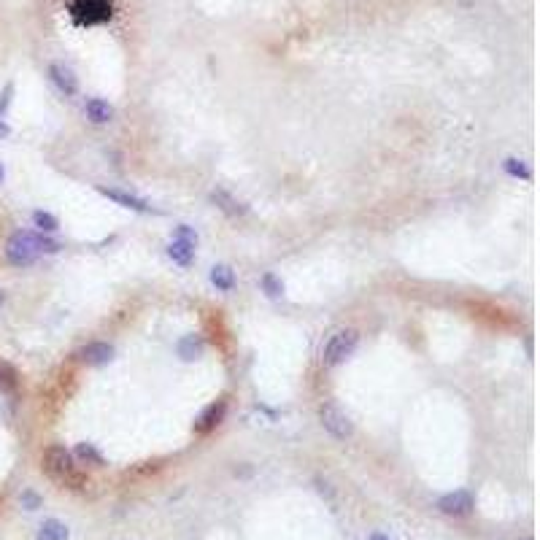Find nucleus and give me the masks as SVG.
Wrapping results in <instances>:
<instances>
[{
    "label": "nucleus",
    "instance_id": "nucleus-1",
    "mask_svg": "<svg viewBox=\"0 0 540 540\" xmlns=\"http://www.w3.org/2000/svg\"><path fill=\"white\" fill-rule=\"evenodd\" d=\"M41 468H44V473L52 478L54 484L73 489V492H79V489H84L89 484V475L79 470L76 456L65 446H49L44 452V456H41Z\"/></svg>",
    "mask_w": 540,
    "mask_h": 540
},
{
    "label": "nucleus",
    "instance_id": "nucleus-2",
    "mask_svg": "<svg viewBox=\"0 0 540 540\" xmlns=\"http://www.w3.org/2000/svg\"><path fill=\"white\" fill-rule=\"evenodd\" d=\"M70 17L76 25H103L114 17V0H73Z\"/></svg>",
    "mask_w": 540,
    "mask_h": 540
},
{
    "label": "nucleus",
    "instance_id": "nucleus-3",
    "mask_svg": "<svg viewBox=\"0 0 540 540\" xmlns=\"http://www.w3.org/2000/svg\"><path fill=\"white\" fill-rule=\"evenodd\" d=\"M6 260L17 268H27L38 260V246H35V232H14L6 244Z\"/></svg>",
    "mask_w": 540,
    "mask_h": 540
},
{
    "label": "nucleus",
    "instance_id": "nucleus-4",
    "mask_svg": "<svg viewBox=\"0 0 540 540\" xmlns=\"http://www.w3.org/2000/svg\"><path fill=\"white\" fill-rule=\"evenodd\" d=\"M357 341H360V332L357 330H338L327 341L324 346V365L335 367L341 362H346V357H351V351L357 349Z\"/></svg>",
    "mask_w": 540,
    "mask_h": 540
},
{
    "label": "nucleus",
    "instance_id": "nucleus-5",
    "mask_svg": "<svg viewBox=\"0 0 540 540\" xmlns=\"http://www.w3.org/2000/svg\"><path fill=\"white\" fill-rule=\"evenodd\" d=\"M319 421H322V427H324L332 437H338V440H346V437L354 435V424L349 421V416H346L341 408H335L332 402H324V405L319 408Z\"/></svg>",
    "mask_w": 540,
    "mask_h": 540
},
{
    "label": "nucleus",
    "instance_id": "nucleus-6",
    "mask_svg": "<svg viewBox=\"0 0 540 540\" xmlns=\"http://www.w3.org/2000/svg\"><path fill=\"white\" fill-rule=\"evenodd\" d=\"M437 508H440V513H446V516H468L473 511V497L470 492H452V494H443L440 500H437Z\"/></svg>",
    "mask_w": 540,
    "mask_h": 540
},
{
    "label": "nucleus",
    "instance_id": "nucleus-7",
    "mask_svg": "<svg viewBox=\"0 0 540 540\" xmlns=\"http://www.w3.org/2000/svg\"><path fill=\"white\" fill-rule=\"evenodd\" d=\"M225 414H227V400L211 402L209 408H206L200 416L195 419V433L206 435V433H211V430H216V427L225 421Z\"/></svg>",
    "mask_w": 540,
    "mask_h": 540
},
{
    "label": "nucleus",
    "instance_id": "nucleus-8",
    "mask_svg": "<svg viewBox=\"0 0 540 540\" xmlns=\"http://www.w3.org/2000/svg\"><path fill=\"white\" fill-rule=\"evenodd\" d=\"M98 192L100 195H105L108 200H114V203H119V206H124V209H133V211H140V213H159L157 209H152L146 200H140V197H136V195H127V192L122 190H111V187H98Z\"/></svg>",
    "mask_w": 540,
    "mask_h": 540
},
{
    "label": "nucleus",
    "instance_id": "nucleus-9",
    "mask_svg": "<svg viewBox=\"0 0 540 540\" xmlns=\"http://www.w3.org/2000/svg\"><path fill=\"white\" fill-rule=\"evenodd\" d=\"M111 357H114V346H108V343H103V341L87 343L84 349L79 351V360L92 367H100V365H105V362H111Z\"/></svg>",
    "mask_w": 540,
    "mask_h": 540
},
{
    "label": "nucleus",
    "instance_id": "nucleus-10",
    "mask_svg": "<svg viewBox=\"0 0 540 540\" xmlns=\"http://www.w3.org/2000/svg\"><path fill=\"white\" fill-rule=\"evenodd\" d=\"M49 79L54 81V87L60 89V92H65V95H76V92H79V81H76L73 70L60 65V62H52V65H49Z\"/></svg>",
    "mask_w": 540,
    "mask_h": 540
},
{
    "label": "nucleus",
    "instance_id": "nucleus-11",
    "mask_svg": "<svg viewBox=\"0 0 540 540\" xmlns=\"http://www.w3.org/2000/svg\"><path fill=\"white\" fill-rule=\"evenodd\" d=\"M84 111H87V119L95 124H108L114 119V105L103 100V98H89L87 103H84Z\"/></svg>",
    "mask_w": 540,
    "mask_h": 540
},
{
    "label": "nucleus",
    "instance_id": "nucleus-12",
    "mask_svg": "<svg viewBox=\"0 0 540 540\" xmlns=\"http://www.w3.org/2000/svg\"><path fill=\"white\" fill-rule=\"evenodd\" d=\"M211 203H216V209L219 211H225L227 216H244L246 213V206L244 203H238L230 192L225 190H213L211 192Z\"/></svg>",
    "mask_w": 540,
    "mask_h": 540
},
{
    "label": "nucleus",
    "instance_id": "nucleus-13",
    "mask_svg": "<svg viewBox=\"0 0 540 540\" xmlns=\"http://www.w3.org/2000/svg\"><path fill=\"white\" fill-rule=\"evenodd\" d=\"M211 284L219 289V292H232L235 289V270L230 265H213L211 268Z\"/></svg>",
    "mask_w": 540,
    "mask_h": 540
},
{
    "label": "nucleus",
    "instance_id": "nucleus-14",
    "mask_svg": "<svg viewBox=\"0 0 540 540\" xmlns=\"http://www.w3.org/2000/svg\"><path fill=\"white\" fill-rule=\"evenodd\" d=\"M195 246L197 244H190V241H181V238H173V244L168 246V257L178 265H192L195 262Z\"/></svg>",
    "mask_w": 540,
    "mask_h": 540
},
{
    "label": "nucleus",
    "instance_id": "nucleus-15",
    "mask_svg": "<svg viewBox=\"0 0 540 540\" xmlns=\"http://www.w3.org/2000/svg\"><path fill=\"white\" fill-rule=\"evenodd\" d=\"M203 346H206V343H203V338H200V335H187V338H181V341H178V346H176V349H178V357H181V360H187V362H190V360H195V357H200V354H203Z\"/></svg>",
    "mask_w": 540,
    "mask_h": 540
},
{
    "label": "nucleus",
    "instance_id": "nucleus-16",
    "mask_svg": "<svg viewBox=\"0 0 540 540\" xmlns=\"http://www.w3.org/2000/svg\"><path fill=\"white\" fill-rule=\"evenodd\" d=\"M79 462H84V465H92V468H105V459L103 454L98 452L92 443H79L76 446V454H73Z\"/></svg>",
    "mask_w": 540,
    "mask_h": 540
},
{
    "label": "nucleus",
    "instance_id": "nucleus-17",
    "mask_svg": "<svg viewBox=\"0 0 540 540\" xmlns=\"http://www.w3.org/2000/svg\"><path fill=\"white\" fill-rule=\"evenodd\" d=\"M35 540H68V527L62 522H57V519H49V522L41 524Z\"/></svg>",
    "mask_w": 540,
    "mask_h": 540
},
{
    "label": "nucleus",
    "instance_id": "nucleus-18",
    "mask_svg": "<svg viewBox=\"0 0 540 540\" xmlns=\"http://www.w3.org/2000/svg\"><path fill=\"white\" fill-rule=\"evenodd\" d=\"M260 287H262V292L270 297V300H279V297H284V281L276 276V273H265L260 279Z\"/></svg>",
    "mask_w": 540,
    "mask_h": 540
},
{
    "label": "nucleus",
    "instance_id": "nucleus-19",
    "mask_svg": "<svg viewBox=\"0 0 540 540\" xmlns=\"http://www.w3.org/2000/svg\"><path fill=\"white\" fill-rule=\"evenodd\" d=\"M33 222H35V227H38L41 232H54V230L60 227V222L54 219L52 213H46V211H35V213H33Z\"/></svg>",
    "mask_w": 540,
    "mask_h": 540
},
{
    "label": "nucleus",
    "instance_id": "nucleus-20",
    "mask_svg": "<svg viewBox=\"0 0 540 540\" xmlns=\"http://www.w3.org/2000/svg\"><path fill=\"white\" fill-rule=\"evenodd\" d=\"M35 246H38V254H41V251H44V254H57V251L62 249V246L57 244L54 238L44 235V232H41V235H35Z\"/></svg>",
    "mask_w": 540,
    "mask_h": 540
},
{
    "label": "nucleus",
    "instance_id": "nucleus-21",
    "mask_svg": "<svg viewBox=\"0 0 540 540\" xmlns=\"http://www.w3.org/2000/svg\"><path fill=\"white\" fill-rule=\"evenodd\" d=\"M506 171L511 176H522V178H529V176H532V171L524 165V159H516V157L506 159Z\"/></svg>",
    "mask_w": 540,
    "mask_h": 540
},
{
    "label": "nucleus",
    "instance_id": "nucleus-22",
    "mask_svg": "<svg viewBox=\"0 0 540 540\" xmlns=\"http://www.w3.org/2000/svg\"><path fill=\"white\" fill-rule=\"evenodd\" d=\"M17 386V370L11 365H0V389H14Z\"/></svg>",
    "mask_w": 540,
    "mask_h": 540
},
{
    "label": "nucleus",
    "instance_id": "nucleus-23",
    "mask_svg": "<svg viewBox=\"0 0 540 540\" xmlns=\"http://www.w3.org/2000/svg\"><path fill=\"white\" fill-rule=\"evenodd\" d=\"M176 238H181V241H190V244H197V232H195L190 225H178V227H176Z\"/></svg>",
    "mask_w": 540,
    "mask_h": 540
},
{
    "label": "nucleus",
    "instance_id": "nucleus-24",
    "mask_svg": "<svg viewBox=\"0 0 540 540\" xmlns=\"http://www.w3.org/2000/svg\"><path fill=\"white\" fill-rule=\"evenodd\" d=\"M22 506L27 508V511H35V508L41 506V497L35 492H22Z\"/></svg>",
    "mask_w": 540,
    "mask_h": 540
},
{
    "label": "nucleus",
    "instance_id": "nucleus-25",
    "mask_svg": "<svg viewBox=\"0 0 540 540\" xmlns=\"http://www.w3.org/2000/svg\"><path fill=\"white\" fill-rule=\"evenodd\" d=\"M11 95H14V84H6L3 95H0V117L6 114V108H8V103H11Z\"/></svg>",
    "mask_w": 540,
    "mask_h": 540
},
{
    "label": "nucleus",
    "instance_id": "nucleus-26",
    "mask_svg": "<svg viewBox=\"0 0 540 540\" xmlns=\"http://www.w3.org/2000/svg\"><path fill=\"white\" fill-rule=\"evenodd\" d=\"M8 133H11V130H8V124H3V122H0V138H6Z\"/></svg>",
    "mask_w": 540,
    "mask_h": 540
},
{
    "label": "nucleus",
    "instance_id": "nucleus-27",
    "mask_svg": "<svg viewBox=\"0 0 540 540\" xmlns=\"http://www.w3.org/2000/svg\"><path fill=\"white\" fill-rule=\"evenodd\" d=\"M370 540H389V538H386V535H381V532H376V535H373Z\"/></svg>",
    "mask_w": 540,
    "mask_h": 540
},
{
    "label": "nucleus",
    "instance_id": "nucleus-28",
    "mask_svg": "<svg viewBox=\"0 0 540 540\" xmlns=\"http://www.w3.org/2000/svg\"><path fill=\"white\" fill-rule=\"evenodd\" d=\"M3 178H6V171H3V165H0V181H3Z\"/></svg>",
    "mask_w": 540,
    "mask_h": 540
},
{
    "label": "nucleus",
    "instance_id": "nucleus-29",
    "mask_svg": "<svg viewBox=\"0 0 540 540\" xmlns=\"http://www.w3.org/2000/svg\"><path fill=\"white\" fill-rule=\"evenodd\" d=\"M3 303H6V295H3V289H0V305H3Z\"/></svg>",
    "mask_w": 540,
    "mask_h": 540
}]
</instances>
